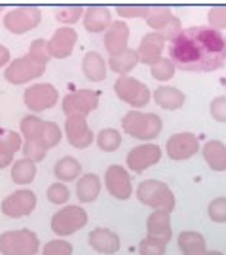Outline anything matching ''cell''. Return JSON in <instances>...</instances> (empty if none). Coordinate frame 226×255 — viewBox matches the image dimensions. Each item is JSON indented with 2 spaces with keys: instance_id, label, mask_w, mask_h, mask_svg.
I'll use <instances>...</instances> for the list:
<instances>
[{
  "instance_id": "obj_45",
  "label": "cell",
  "mask_w": 226,
  "mask_h": 255,
  "mask_svg": "<svg viewBox=\"0 0 226 255\" xmlns=\"http://www.w3.org/2000/svg\"><path fill=\"white\" fill-rule=\"evenodd\" d=\"M6 63L10 65V50H8L6 46L0 44V69H2Z\"/></svg>"
},
{
  "instance_id": "obj_17",
  "label": "cell",
  "mask_w": 226,
  "mask_h": 255,
  "mask_svg": "<svg viewBox=\"0 0 226 255\" xmlns=\"http://www.w3.org/2000/svg\"><path fill=\"white\" fill-rule=\"evenodd\" d=\"M65 133H67L69 143H71L75 149H86V147H89V145L95 141L93 131L89 129V126H87L86 117H80V115L67 117V122H65Z\"/></svg>"
},
{
  "instance_id": "obj_20",
  "label": "cell",
  "mask_w": 226,
  "mask_h": 255,
  "mask_svg": "<svg viewBox=\"0 0 226 255\" xmlns=\"http://www.w3.org/2000/svg\"><path fill=\"white\" fill-rule=\"evenodd\" d=\"M165 38L161 36L160 32H149L141 38V44L137 48V55H139L141 63L154 65L161 59V52H163V46H165Z\"/></svg>"
},
{
  "instance_id": "obj_46",
  "label": "cell",
  "mask_w": 226,
  "mask_h": 255,
  "mask_svg": "<svg viewBox=\"0 0 226 255\" xmlns=\"http://www.w3.org/2000/svg\"><path fill=\"white\" fill-rule=\"evenodd\" d=\"M205 255H225L223 252H205Z\"/></svg>"
},
{
  "instance_id": "obj_10",
  "label": "cell",
  "mask_w": 226,
  "mask_h": 255,
  "mask_svg": "<svg viewBox=\"0 0 226 255\" xmlns=\"http://www.w3.org/2000/svg\"><path fill=\"white\" fill-rule=\"evenodd\" d=\"M36 194L31 191V189H19V191L8 194L2 204H0V210L6 217H11V219H19V217H27L34 212L36 208Z\"/></svg>"
},
{
  "instance_id": "obj_28",
  "label": "cell",
  "mask_w": 226,
  "mask_h": 255,
  "mask_svg": "<svg viewBox=\"0 0 226 255\" xmlns=\"http://www.w3.org/2000/svg\"><path fill=\"white\" fill-rule=\"evenodd\" d=\"M204 158L215 171H226V145L223 141L211 139L204 145Z\"/></svg>"
},
{
  "instance_id": "obj_6",
  "label": "cell",
  "mask_w": 226,
  "mask_h": 255,
  "mask_svg": "<svg viewBox=\"0 0 226 255\" xmlns=\"http://www.w3.org/2000/svg\"><path fill=\"white\" fill-rule=\"evenodd\" d=\"M40 21H42L40 8H36L32 4H25V6L13 8L4 15V29L13 34H23V32L36 29Z\"/></svg>"
},
{
  "instance_id": "obj_38",
  "label": "cell",
  "mask_w": 226,
  "mask_h": 255,
  "mask_svg": "<svg viewBox=\"0 0 226 255\" xmlns=\"http://www.w3.org/2000/svg\"><path fill=\"white\" fill-rule=\"evenodd\" d=\"M165 242H161L158 238L147 236L139 242V254L141 255H163L165 254Z\"/></svg>"
},
{
  "instance_id": "obj_25",
  "label": "cell",
  "mask_w": 226,
  "mask_h": 255,
  "mask_svg": "<svg viewBox=\"0 0 226 255\" xmlns=\"http://www.w3.org/2000/svg\"><path fill=\"white\" fill-rule=\"evenodd\" d=\"M101 189H103V183L99 179V175L95 173H84L78 183H76V196L80 202H93L97 200V196L101 194Z\"/></svg>"
},
{
  "instance_id": "obj_42",
  "label": "cell",
  "mask_w": 226,
  "mask_h": 255,
  "mask_svg": "<svg viewBox=\"0 0 226 255\" xmlns=\"http://www.w3.org/2000/svg\"><path fill=\"white\" fill-rule=\"evenodd\" d=\"M152 6H143V4H128V6H116L120 17H147L151 13Z\"/></svg>"
},
{
  "instance_id": "obj_44",
  "label": "cell",
  "mask_w": 226,
  "mask_h": 255,
  "mask_svg": "<svg viewBox=\"0 0 226 255\" xmlns=\"http://www.w3.org/2000/svg\"><path fill=\"white\" fill-rule=\"evenodd\" d=\"M209 109H211V117L215 118L217 122H226V96L215 97Z\"/></svg>"
},
{
  "instance_id": "obj_41",
  "label": "cell",
  "mask_w": 226,
  "mask_h": 255,
  "mask_svg": "<svg viewBox=\"0 0 226 255\" xmlns=\"http://www.w3.org/2000/svg\"><path fill=\"white\" fill-rule=\"evenodd\" d=\"M29 55L34 57L36 61H40V63H48L50 61V50H48V40H44V38H36V40H32L31 42V48H29Z\"/></svg>"
},
{
  "instance_id": "obj_43",
  "label": "cell",
  "mask_w": 226,
  "mask_h": 255,
  "mask_svg": "<svg viewBox=\"0 0 226 255\" xmlns=\"http://www.w3.org/2000/svg\"><path fill=\"white\" fill-rule=\"evenodd\" d=\"M209 23L213 29H225L226 27V6H215L209 10Z\"/></svg>"
},
{
  "instance_id": "obj_11",
  "label": "cell",
  "mask_w": 226,
  "mask_h": 255,
  "mask_svg": "<svg viewBox=\"0 0 226 255\" xmlns=\"http://www.w3.org/2000/svg\"><path fill=\"white\" fill-rule=\"evenodd\" d=\"M59 99V92L57 88L48 82H40V84H32L25 90V96H23V101L29 111L32 113H42V111H48L57 103Z\"/></svg>"
},
{
  "instance_id": "obj_32",
  "label": "cell",
  "mask_w": 226,
  "mask_h": 255,
  "mask_svg": "<svg viewBox=\"0 0 226 255\" xmlns=\"http://www.w3.org/2000/svg\"><path fill=\"white\" fill-rule=\"evenodd\" d=\"M137 63H139L137 50H128L120 55H108V67L120 76H126Z\"/></svg>"
},
{
  "instance_id": "obj_39",
  "label": "cell",
  "mask_w": 226,
  "mask_h": 255,
  "mask_svg": "<svg viewBox=\"0 0 226 255\" xmlns=\"http://www.w3.org/2000/svg\"><path fill=\"white\" fill-rule=\"evenodd\" d=\"M42 255H73V244L63 240V238L50 240L42 248Z\"/></svg>"
},
{
  "instance_id": "obj_22",
  "label": "cell",
  "mask_w": 226,
  "mask_h": 255,
  "mask_svg": "<svg viewBox=\"0 0 226 255\" xmlns=\"http://www.w3.org/2000/svg\"><path fill=\"white\" fill-rule=\"evenodd\" d=\"M147 233L152 238H158L161 242H169L171 240V212H165V210H156L149 215V221H147Z\"/></svg>"
},
{
  "instance_id": "obj_5",
  "label": "cell",
  "mask_w": 226,
  "mask_h": 255,
  "mask_svg": "<svg viewBox=\"0 0 226 255\" xmlns=\"http://www.w3.org/2000/svg\"><path fill=\"white\" fill-rule=\"evenodd\" d=\"M40 240L34 231L17 229L0 234V254L2 255H36Z\"/></svg>"
},
{
  "instance_id": "obj_34",
  "label": "cell",
  "mask_w": 226,
  "mask_h": 255,
  "mask_svg": "<svg viewBox=\"0 0 226 255\" xmlns=\"http://www.w3.org/2000/svg\"><path fill=\"white\" fill-rule=\"evenodd\" d=\"M46 196H48V200L52 204L61 206V204H67V200L71 198V191H69L67 185H63L61 181H57V183H52V185L48 187Z\"/></svg>"
},
{
  "instance_id": "obj_19",
  "label": "cell",
  "mask_w": 226,
  "mask_h": 255,
  "mask_svg": "<svg viewBox=\"0 0 226 255\" xmlns=\"http://www.w3.org/2000/svg\"><path fill=\"white\" fill-rule=\"evenodd\" d=\"M128 40H129V27L126 21H112V25L105 32V48L108 55H120L128 52Z\"/></svg>"
},
{
  "instance_id": "obj_36",
  "label": "cell",
  "mask_w": 226,
  "mask_h": 255,
  "mask_svg": "<svg viewBox=\"0 0 226 255\" xmlns=\"http://www.w3.org/2000/svg\"><path fill=\"white\" fill-rule=\"evenodd\" d=\"M151 73H152V76H154L156 80H160V82H165V80L173 78V73H175V63H173L171 59H165V57H161L158 63H154L151 67Z\"/></svg>"
},
{
  "instance_id": "obj_18",
  "label": "cell",
  "mask_w": 226,
  "mask_h": 255,
  "mask_svg": "<svg viewBox=\"0 0 226 255\" xmlns=\"http://www.w3.org/2000/svg\"><path fill=\"white\" fill-rule=\"evenodd\" d=\"M76 40H78V32L73 29V27H59L57 31L54 32V36L48 40V50H50V55L55 57V59H65L69 57L76 46Z\"/></svg>"
},
{
  "instance_id": "obj_2",
  "label": "cell",
  "mask_w": 226,
  "mask_h": 255,
  "mask_svg": "<svg viewBox=\"0 0 226 255\" xmlns=\"http://www.w3.org/2000/svg\"><path fill=\"white\" fill-rule=\"evenodd\" d=\"M21 135L23 141H38V143H44L48 149H52L55 145H59L63 133L54 122L42 120L36 115H27L21 118Z\"/></svg>"
},
{
  "instance_id": "obj_35",
  "label": "cell",
  "mask_w": 226,
  "mask_h": 255,
  "mask_svg": "<svg viewBox=\"0 0 226 255\" xmlns=\"http://www.w3.org/2000/svg\"><path fill=\"white\" fill-rule=\"evenodd\" d=\"M84 11H86V8H82V6H65V8L57 11L55 19L59 23H63V27H69V25L78 21L84 15Z\"/></svg>"
},
{
  "instance_id": "obj_21",
  "label": "cell",
  "mask_w": 226,
  "mask_h": 255,
  "mask_svg": "<svg viewBox=\"0 0 226 255\" xmlns=\"http://www.w3.org/2000/svg\"><path fill=\"white\" fill-rule=\"evenodd\" d=\"M87 242L95 252L103 255H112L120 250V236L116 233H112L110 229H105V227L93 229L87 236Z\"/></svg>"
},
{
  "instance_id": "obj_13",
  "label": "cell",
  "mask_w": 226,
  "mask_h": 255,
  "mask_svg": "<svg viewBox=\"0 0 226 255\" xmlns=\"http://www.w3.org/2000/svg\"><path fill=\"white\" fill-rule=\"evenodd\" d=\"M97 107H99V94L93 90H76L63 97L65 117H73V115L87 117Z\"/></svg>"
},
{
  "instance_id": "obj_4",
  "label": "cell",
  "mask_w": 226,
  "mask_h": 255,
  "mask_svg": "<svg viewBox=\"0 0 226 255\" xmlns=\"http://www.w3.org/2000/svg\"><path fill=\"white\" fill-rule=\"evenodd\" d=\"M137 198L143 206H149L154 212L156 210H165L173 212L175 208V194L173 191L158 179H147L139 183L137 187Z\"/></svg>"
},
{
  "instance_id": "obj_37",
  "label": "cell",
  "mask_w": 226,
  "mask_h": 255,
  "mask_svg": "<svg viewBox=\"0 0 226 255\" xmlns=\"http://www.w3.org/2000/svg\"><path fill=\"white\" fill-rule=\"evenodd\" d=\"M23 158H29L32 162H40L44 160L46 152H48V147L44 143H38V141H23Z\"/></svg>"
},
{
  "instance_id": "obj_8",
  "label": "cell",
  "mask_w": 226,
  "mask_h": 255,
  "mask_svg": "<svg viewBox=\"0 0 226 255\" xmlns=\"http://www.w3.org/2000/svg\"><path fill=\"white\" fill-rule=\"evenodd\" d=\"M44 71H46V65L36 61L34 57L27 53V55H21V57L10 61V65L4 71V78L10 84H25V82H31L34 78H40L44 75Z\"/></svg>"
},
{
  "instance_id": "obj_27",
  "label": "cell",
  "mask_w": 226,
  "mask_h": 255,
  "mask_svg": "<svg viewBox=\"0 0 226 255\" xmlns=\"http://www.w3.org/2000/svg\"><path fill=\"white\" fill-rule=\"evenodd\" d=\"M154 101H156V105L165 111H177L184 105V94L179 88H173V86H160L154 92Z\"/></svg>"
},
{
  "instance_id": "obj_23",
  "label": "cell",
  "mask_w": 226,
  "mask_h": 255,
  "mask_svg": "<svg viewBox=\"0 0 226 255\" xmlns=\"http://www.w3.org/2000/svg\"><path fill=\"white\" fill-rule=\"evenodd\" d=\"M110 25L112 17L107 6H87L84 11V27L87 32H107Z\"/></svg>"
},
{
  "instance_id": "obj_7",
  "label": "cell",
  "mask_w": 226,
  "mask_h": 255,
  "mask_svg": "<svg viewBox=\"0 0 226 255\" xmlns=\"http://www.w3.org/2000/svg\"><path fill=\"white\" fill-rule=\"evenodd\" d=\"M87 225V212L82 206H65L52 217V231L57 236H71Z\"/></svg>"
},
{
  "instance_id": "obj_15",
  "label": "cell",
  "mask_w": 226,
  "mask_h": 255,
  "mask_svg": "<svg viewBox=\"0 0 226 255\" xmlns=\"http://www.w3.org/2000/svg\"><path fill=\"white\" fill-rule=\"evenodd\" d=\"M128 168L135 173L149 170L151 166L158 164L161 160V149L154 143H143L128 152Z\"/></svg>"
},
{
  "instance_id": "obj_16",
  "label": "cell",
  "mask_w": 226,
  "mask_h": 255,
  "mask_svg": "<svg viewBox=\"0 0 226 255\" xmlns=\"http://www.w3.org/2000/svg\"><path fill=\"white\" fill-rule=\"evenodd\" d=\"M200 150V141L194 133L181 131L167 139L165 143V152L171 160H188Z\"/></svg>"
},
{
  "instance_id": "obj_3",
  "label": "cell",
  "mask_w": 226,
  "mask_h": 255,
  "mask_svg": "<svg viewBox=\"0 0 226 255\" xmlns=\"http://www.w3.org/2000/svg\"><path fill=\"white\" fill-rule=\"evenodd\" d=\"M124 131L135 139H156L161 131V118L154 113L129 111L122 118Z\"/></svg>"
},
{
  "instance_id": "obj_31",
  "label": "cell",
  "mask_w": 226,
  "mask_h": 255,
  "mask_svg": "<svg viewBox=\"0 0 226 255\" xmlns=\"http://www.w3.org/2000/svg\"><path fill=\"white\" fill-rule=\"evenodd\" d=\"M36 177V162L29 158H21L11 166V181L15 185H29Z\"/></svg>"
},
{
  "instance_id": "obj_26",
  "label": "cell",
  "mask_w": 226,
  "mask_h": 255,
  "mask_svg": "<svg viewBox=\"0 0 226 255\" xmlns=\"http://www.w3.org/2000/svg\"><path fill=\"white\" fill-rule=\"evenodd\" d=\"M21 135L17 131H4L0 133V170L10 166L13 162V154L19 149H23L21 145Z\"/></svg>"
},
{
  "instance_id": "obj_33",
  "label": "cell",
  "mask_w": 226,
  "mask_h": 255,
  "mask_svg": "<svg viewBox=\"0 0 226 255\" xmlns=\"http://www.w3.org/2000/svg\"><path fill=\"white\" fill-rule=\"evenodd\" d=\"M95 141H97V147L101 150L114 152L122 145V135H120L118 129H114V128H105V129H101L97 133Z\"/></svg>"
},
{
  "instance_id": "obj_9",
  "label": "cell",
  "mask_w": 226,
  "mask_h": 255,
  "mask_svg": "<svg viewBox=\"0 0 226 255\" xmlns=\"http://www.w3.org/2000/svg\"><path fill=\"white\" fill-rule=\"evenodd\" d=\"M114 94L128 105L141 109L151 101V90L149 86L143 84L137 78H131V76H120L118 80L114 82Z\"/></svg>"
},
{
  "instance_id": "obj_30",
  "label": "cell",
  "mask_w": 226,
  "mask_h": 255,
  "mask_svg": "<svg viewBox=\"0 0 226 255\" xmlns=\"http://www.w3.org/2000/svg\"><path fill=\"white\" fill-rule=\"evenodd\" d=\"M54 173L59 181H75L80 177L82 173V164L75 158V156H63L55 162Z\"/></svg>"
},
{
  "instance_id": "obj_1",
  "label": "cell",
  "mask_w": 226,
  "mask_h": 255,
  "mask_svg": "<svg viewBox=\"0 0 226 255\" xmlns=\"http://www.w3.org/2000/svg\"><path fill=\"white\" fill-rule=\"evenodd\" d=\"M169 59L175 67L194 73H211L226 61V38L223 32L196 25L179 32L169 42Z\"/></svg>"
},
{
  "instance_id": "obj_12",
  "label": "cell",
  "mask_w": 226,
  "mask_h": 255,
  "mask_svg": "<svg viewBox=\"0 0 226 255\" xmlns=\"http://www.w3.org/2000/svg\"><path fill=\"white\" fill-rule=\"evenodd\" d=\"M147 23H149V27L154 29V32H160L167 42H171L173 38L183 31L179 17H175L171 10L165 6H152L151 13L147 15Z\"/></svg>"
},
{
  "instance_id": "obj_40",
  "label": "cell",
  "mask_w": 226,
  "mask_h": 255,
  "mask_svg": "<svg viewBox=\"0 0 226 255\" xmlns=\"http://www.w3.org/2000/svg\"><path fill=\"white\" fill-rule=\"evenodd\" d=\"M207 215L215 223H226V196H219L215 200H211L207 208Z\"/></svg>"
},
{
  "instance_id": "obj_24",
  "label": "cell",
  "mask_w": 226,
  "mask_h": 255,
  "mask_svg": "<svg viewBox=\"0 0 226 255\" xmlns=\"http://www.w3.org/2000/svg\"><path fill=\"white\" fill-rule=\"evenodd\" d=\"M82 73L91 82H103L107 78V61L97 52H87L82 59Z\"/></svg>"
},
{
  "instance_id": "obj_47",
  "label": "cell",
  "mask_w": 226,
  "mask_h": 255,
  "mask_svg": "<svg viewBox=\"0 0 226 255\" xmlns=\"http://www.w3.org/2000/svg\"><path fill=\"white\" fill-rule=\"evenodd\" d=\"M0 13H2V6H0Z\"/></svg>"
},
{
  "instance_id": "obj_29",
  "label": "cell",
  "mask_w": 226,
  "mask_h": 255,
  "mask_svg": "<svg viewBox=\"0 0 226 255\" xmlns=\"http://www.w3.org/2000/svg\"><path fill=\"white\" fill-rule=\"evenodd\" d=\"M177 244L183 255H205V238L196 231H183L177 236Z\"/></svg>"
},
{
  "instance_id": "obj_14",
  "label": "cell",
  "mask_w": 226,
  "mask_h": 255,
  "mask_svg": "<svg viewBox=\"0 0 226 255\" xmlns=\"http://www.w3.org/2000/svg\"><path fill=\"white\" fill-rule=\"evenodd\" d=\"M105 187L110 192V196H114L116 200H128L133 192V185H131V177H129L128 170L120 164H112L107 168Z\"/></svg>"
}]
</instances>
